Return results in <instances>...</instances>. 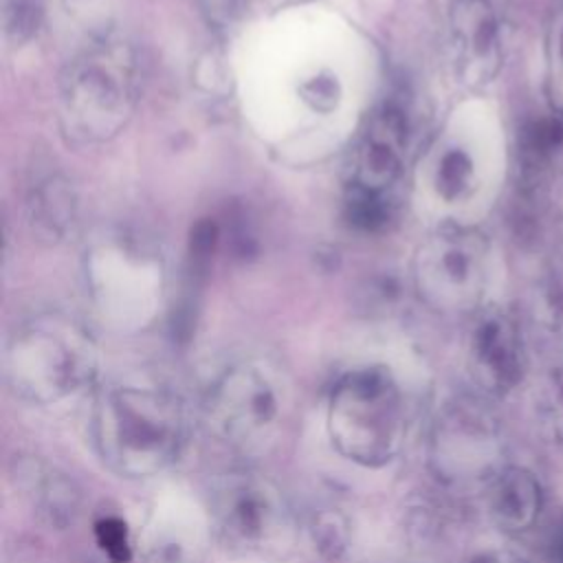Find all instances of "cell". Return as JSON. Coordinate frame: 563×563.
<instances>
[{
    "label": "cell",
    "mask_w": 563,
    "mask_h": 563,
    "mask_svg": "<svg viewBox=\"0 0 563 563\" xmlns=\"http://www.w3.org/2000/svg\"><path fill=\"white\" fill-rule=\"evenodd\" d=\"M90 435L108 468L121 477H152L180 455L187 422L183 405L169 391L114 385L95 400Z\"/></svg>",
    "instance_id": "obj_1"
},
{
    "label": "cell",
    "mask_w": 563,
    "mask_h": 563,
    "mask_svg": "<svg viewBox=\"0 0 563 563\" xmlns=\"http://www.w3.org/2000/svg\"><path fill=\"white\" fill-rule=\"evenodd\" d=\"M136 51L108 37L92 40L75 55L59 81V121L75 143L95 145L114 139L130 123L141 97Z\"/></svg>",
    "instance_id": "obj_2"
},
{
    "label": "cell",
    "mask_w": 563,
    "mask_h": 563,
    "mask_svg": "<svg viewBox=\"0 0 563 563\" xmlns=\"http://www.w3.org/2000/svg\"><path fill=\"white\" fill-rule=\"evenodd\" d=\"M97 343L73 314L46 310L15 328L4 347V378L29 402L48 405L86 387L97 374Z\"/></svg>",
    "instance_id": "obj_3"
},
{
    "label": "cell",
    "mask_w": 563,
    "mask_h": 563,
    "mask_svg": "<svg viewBox=\"0 0 563 563\" xmlns=\"http://www.w3.org/2000/svg\"><path fill=\"white\" fill-rule=\"evenodd\" d=\"M405 429L402 394L387 367H356L334 383L328 433L343 457L361 466H383L400 453Z\"/></svg>",
    "instance_id": "obj_4"
},
{
    "label": "cell",
    "mask_w": 563,
    "mask_h": 563,
    "mask_svg": "<svg viewBox=\"0 0 563 563\" xmlns=\"http://www.w3.org/2000/svg\"><path fill=\"white\" fill-rule=\"evenodd\" d=\"M411 279L418 297L438 312L477 308L488 279L486 235L473 227H440L416 249Z\"/></svg>",
    "instance_id": "obj_5"
},
{
    "label": "cell",
    "mask_w": 563,
    "mask_h": 563,
    "mask_svg": "<svg viewBox=\"0 0 563 563\" xmlns=\"http://www.w3.org/2000/svg\"><path fill=\"white\" fill-rule=\"evenodd\" d=\"M282 380L260 363L229 367L209 389L207 413L227 442L257 449L271 442L284 418Z\"/></svg>",
    "instance_id": "obj_6"
},
{
    "label": "cell",
    "mask_w": 563,
    "mask_h": 563,
    "mask_svg": "<svg viewBox=\"0 0 563 563\" xmlns=\"http://www.w3.org/2000/svg\"><path fill=\"white\" fill-rule=\"evenodd\" d=\"M211 506L224 539L240 550H275L290 534V512L282 493L255 473L220 477L211 493Z\"/></svg>",
    "instance_id": "obj_7"
},
{
    "label": "cell",
    "mask_w": 563,
    "mask_h": 563,
    "mask_svg": "<svg viewBox=\"0 0 563 563\" xmlns=\"http://www.w3.org/2000/svg\"><path fill=\"white\" fill-rule=\"evenodd\" d=\"M499 457V422L486 407L464 400L442 413L433 433V462L444 479L488 486L504 468Z\"/></svg>",
    "instance_id": "obj_8"
},
{
    "label": "cell",
    "mask_w": 563,
    "mask_h": 563,
    "mask_svg": "<svg viewBox=\"0 0 563 563\" xmlns=\"http://www.w3.org/2000/svg\"><path fill=\"white\" fill-rule=\"evenodd\" d=\"M468 372L479 389L504 396L526 372V350L515 317L506 310H486L468 336Z\"/></svg>",
    "instance_id": "obj_9"
},
{
    "label": "cell",
    "mask_w": 563,
    "mask_h": 563,
    "mask_svg": "<svg viewBox=\"0 0 563 563\" xmlns=\"http://www.w3.org/2000/svg\"><path fill=\"white\" fill-rule=\"evenodd\" d=\"M88 277L101 303L119 301L125 290L123 308H147L161 297L163 266L154 253L132 246L130 242H108L90 255Z\"/></svg>",
    "instance_id": "obj_10"
},
{
    "label": "cell",
    "mask_w": 563,
    "mask_h": 563,
    "mask_svg": "<svg viewBox=\"0 0 563 563\" xmlns=\"http://www.w3.org/2000/svg\"><path fill=\"white\" fill-rule=\"evenodd\" d=\"M449 33L462 81L471 86L490 81L501 66V26L490 0H455Z\"/></svg>",
    "instance_id": "obj_11"
},
{
    "label": "cell",
    "mask_w": 563,
    "mask_h": 563,
    "mask_svg": "<svg viewBox=\"0 0 563 563\" xmlns=\"http://www.w3.org/2000/svg\"><path fill=\"white\" fill-rule=\"evenodd\" d=\"M407 130V117L400 108L383 106L376 110L356 145L350 187L385 196L402 172Z\"/></svg>",
    "instance_id": "obj_12"
},
{
    "label": "cell",
    "mask_w": 563,
    "mask_h": 563,
    "mask_svg": "<svg viewBox=\"0 0 563 563\" xmlns=\"http://www.w3.org/2000/svg\"><path fill=\"white\" fill-rule=\"evenodd\" d=\"M490 519L506 532L530 530L541 512L543 493L539 479L521 466H504L486 486Z\"/></svg>",
    "instance_id": "obj_13"
},
{
    "label": "cell",
    "mask_w": 563,
    "mask_h": 563,
    "mask_svg": "<svg viewBox=\"0 0 563 563\" xmlns=\"http://www.w3.org/2000/svg\"><path fill=\"white\" fill-rule=\"evenodd\" d=\"M26 209L33 233L46 242H57L75 222V191L66 178L51 174L33 185Z\"/></svg>",
    "instance_id": "obj_14"
},
{
    "label": "cell",
    "mask_w": 563,
    "mask_h": 563,
    "mask_svg": "<svg viewBox=\"0 0 563 563\" xmlns=\"http://www.w3.org/2000/svg\"><path fill=\"white\" fill-rule=\"evenodd\" d=\"M22 475L35 512L48 526L64 528L73 523L79 506V493L68 477L44 464H29Z\"/></svg>",
    "instance_id": "obj_15"
},
{
    "label": "cell",
    "mask_w": 563,
    "mask_h": 563,
    "mask_svg": "<svg viewBox=\"0 0 563 563\" xmlns=\"http://www.w3.org/2000/svg\"><path fill=\"white\" fill-rule=\"evenodd\" d=\"M521 165L532 176H543L563 161V114L530 121L519 141Z\"/></svg>",
    "instance_id": "obj_16"
},
{
    "label": "cell",
    "mask_w": 563,
    "mask_h": 563,
    "mask_svg": "<svg viewBox=\"0 0 563 563\" xmlns=\"http://www.w3.org/2000/svg\"><path fill=\"white\" fill-rule=\"evenodd\" d=\"M477 183V169L473 156L460 147H444L433 165V189L446 202H460L468 198Z\"/></svg>",
    "instance_id": "obj_17"
},
{
    "label": "cell",
    "mask_w": 563,
    "mask_h": 563,
    "mask_svg": "<svg viewBox=\"0 0 563 563\" xmlns=\"http://www.w3.org/2000/svg\"><path fill=\"white\" fill-rule=\"evenodd\" d=\"M345 216L356 229L376 231L387 222L389 205L383 194H372V191H363L356 187H347Z\"/></svg>",
    "instance_id": "obj_18"
},
{
    "label": "cell",
    "mask_w": 563,
    "mask_h": 563,
    "mask_svg": "<svg viewBox=\"0 0 563 563\" xmlns=\"http://www.w3.org/2000/svg\"><path fill=\"white\" fill-rule=\"evenodd\" d=\"M539 418L556 442H563V365L554 367L539 396Z\"/></svg>",
    "instance_id": "obj_19"
},
{
    "label": "cell",
    "mask_w": 563,
    "mask_h": 563,
    "mask_svg": "<svg viewBox=\"0 0 563 563\" xmlns=\"http://www.w3.org/2000/svg\"><path fill=\"white\" fill-rule=\"evenodd\" d=\"M66 13L86 31L92 40L108 37V24L114 15L117 0H62Z\"/></svg>",
    "instance_id": "obj_20"
},
{
    "label": "cell",
    "mask_w": 563,
    "mask_h": 563,
    "mask_svg": "<svg viewBox=\"0 0 563 563\" xmlns=\"http://www.w3.org/2000/svg\"><path fill=\"white\" fill-rule=\"evenodd\" d=\"M312 537H314L319 552L325 559L336 561V559H341V554L347 548V523L339 512L323 510L314 517Z\"/></svg>",
    "instance_id": "obj_21"
},
{
    "label": "cell",
    "mask_w": 563,
    "mask_h": 563,
    "mask_svg": "<svg viewBox=\"0 0 563 563\" xmlns=\"http://www.w3.org/2000/svg\"><path fill=\"white\" fill-rule=\"evenodd\" d=\"M95 539L101 552L112 563H128L132 559V541L128 523L121 517L108 515L95 523Z\"/></svg>",
    "instance_id": "obj_22"
},
{
    "label": "cell",
    "mask_w": 563,
    "mask_h": 563,
    "mask_svg": "<svg viewBox=\"0 0 563 563\" xmlns=\"http://www.w3.org/2000/svg\"><path fill=\"white\" fill-rule=\"evenodd\" d=\"M40 0H9L4 9V31L13 42H24L35 35L42 24Z\"/></svg>",
    "instance_id": "obj_23"
},
{
    "label": "cell",
    "mask_w": 563,
    "mask_h": 563,
    "mask_svg": "<svg viewBox=\"0 0 563 563\" xmlns=\"http://www.w3.org/2000/svg\"><path fill=\"white\" fill-rule=\"evenodd\" d=\"M548 77L550 95L556 110L563 114V9L556 13L548 37Z\"/></svg>",
    "instance_id": "obj_24"
},
{
    "label": "cell",
    "mask_w": 563,
    "mask_h": 563,
    "mask_svg": "<svg viewBox=\"0 0 563 563\" xmlns=\"http://www.w3.org/2000/svg\"><path fill=\"white\" fill-rule=\"evenodd\" d=\"M218 244V227L211 220H202L191 231V257L207 260Z\"/></svg>",
    "instance_id": "obj_25"
},
{
    "label": "cell",
    "mask_w": 563,
    "mask_h": 563,
    "mask_svg": "<svg viewBox=\"0 0 563 563\" xmlns=\"http://www.w3.org/2000/svg\"><path fill=\"white\" fill-rule=\"evenodd\" d=\"M306 99L312 103V108L328 110L336 103V84L332 79L314 77L306 84Z\"/></svg>",
    "instance_id": "obj_26"
},
{
    "label": "cell",
    "mask_w": 563,
    "mask_h": 563,
    "mask_svg": "<svg viewBox=\"0 0 563 563\" xmlns=\"http://www.w3.org/2000/svg\"><path fill=\"white\" fill-rule=\"evenodd\" d=\"M545 554L550 563H563V519L550 530L545 541Z\"/></svg>",
    "instance_id": "obj_27"
},
{
    "label": "cell",
    "mask_w": 563,
    "mask_h": 563,
    "mask_svg": "<svg viewBox=\"0 0 563 563\" xmlns=\"http://www.w3.org/2000/svg\"><path fill=\"white\" fill-rule=\"evenodd\" d=\"M471 563H523V561L510 552H482Z\"/></svg>",
    "instance_id": "obj_28"
},
{
    "label": "cell",
    "mask_w": 563,
    "mask_h": 563,
    "mask_svg": "<svg viewBox=\"0 0 563 563\" xmlns=\"http://www.w3.org/2000/svg\"><path fill=\"white\" fill-rule=\"evenodd\" d=\"M271 2H282L284 4V2H292V0H271Z\"/></svg>",
    "instance_id": "obj_29"
}]
</instances>
